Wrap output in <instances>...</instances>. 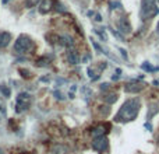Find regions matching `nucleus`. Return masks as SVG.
Returning a JSON list of instances; mask_svg holds the SVG:
<instances>
[{
    "instance_id": "nucleus-1",
    "label": "nucleus",
    "mask_w": 159,
    "mask_h": 154,
    "mask_svg": "<svg viewBox=\"0 0 159 154\" xmlns=\"http://www.w3.org/2000/svg\"><path fill=\"white\" fill-rule=\"evenodd\" d=\"M138 112H140V101L135 98L131 99H127L121 108L119 109L117 115H116L115 121L116 122H130V121H134L137 118Z\"/></svg>"
},
{
    "instance_id": "nucleus-2",
    "label": "nucleus",
    "mask_w": 159,
    "mask_h": 154,
    "mask_svg": "<svg viewBox=\"0 0 159 154\" xmlns=\"http://www.w3.org/2000/svg\"><path fill=\"white\" fill-rule=\"evenodd\" d=\"M31 48H32V41L27 35H20L14 42V51L17 53H20V55L28 53L31 51Z\"/></svg>"
},
{
    "instance_id": "nucleus-3",
    "label": "nucleus",
    "mask_w": 159,
    "mask_h": 154,
    "mask_svg": "<svg viewBox=\"0 0 159 154\" xmlns=\"http://www.w3.org/2000/svg\"><path fill=\"white\" fill-rule=\"evenodd\" d=\"M159 13V7L157 6L155 0H143V7H141V17L144 20H148L151 17L157 16Z\"/></svg>"
},
{
    "instance_id": "nucleus-4",
    "label": "nucleus",
    "mask_w": 159,
    "mask_h": 154,
    "mask_svg": "<svg viewBox=\"0 0 159 154\" xmlns=\"http://www.w3.org/2000/svg\"><path fill=\"white\" fill-rule=\"evenodd\" d=\"M31 105V95L28 93H20L16 99V111L17 112H25Z\"/></svg>"
},
{
    "instance_id": "nucleus-5",
    "label": "nucleus",
    "mask_w": 159,
    "mask_h": 154,
    "mask_svg": "<svg viewBox=\"0 0 159 154\" xmlns=\"http://www.w3.org/2000/svg\"><path fill=\"white\" fill-rule=\"evenodd\" d=\"M92 147L95 152L98 153H105L109 147V142H107L106 136H99V137H93Z\"/></svg>"
},
{
    "instance_id": "nucleus-6",
    "label": "nucleus",
    "mask_w": 159,
    "mask_h": 154,
    "mask_svg": "<svg viewBox=\"0 0 159 154\" xmlns=\"http://www.w3.org/2000/svg\"><path fill=\"white\" fill-rule=\"evenodd\" d=\"M117 28L120 31V34H130L131 32V24L126 17H121L117 21Z\"/></svg>"
},
{
    "instance_id": "nucleus-7",
    "label": "nucleus",
    "mask_w": 159,
    "mask_h": 154,
    "mask_svg": "<svg viewBox=\"0 0 159 154\" xmlns=\"http://www.w3.org/2000/svg\"><path fill=\"white\" fill-rule=\"evenodd\" d=\"M53 3H55L53 0H41V3H39V13L41 14L49 13L53 8Z\"/></svg>"
},
{
    "instance_id": "nucleus-8",
    "label": "nucleus",
    "mask_w": 159,
    "mask_h": 154,
    "mask_svg": "<svg viewBox=\"0 0 159 154\" xmlns=\"http://www.w3.org/2000/svg\"><path fill=\"white\" fill-rule=\"evenodd\" d=\"M11 41V34L10 32H0V48H6L8 46V44H10Z\"/></svg>"
},
{
    "instance_id": "nucleus-9",
    "label": "nucleus",
    "mask_w": 159,
    "mask_h": 154,
    "mask_svg": "<svg viewBox=\"0 0 159 154\" xmlns=\"http://www.w3.org/2000/svg\"><path fill=\"white\" fill-rule=\"evenodd\" d=\"M143 88H144V85H141V84H127L124 90H126L127 93H134L135 94V93H140Z\"/></svg>"
},
{
    "instance_id": "nucleus-10",
    "label": "nucleus",
    "mask_w": 159,
    "mask_h": 154,
    "mask_svg": "<svg viewBox=\"0 0 159 154\" xmlns=\"http://www.w3.org/2000/svg\"><path fill=\"white\" fill-rule=\"evenodd\" d=\"M60 39H61V44H63L66 48H73L74 46V41H73V38L70 35H61Z\"/></svg>"
},
{
    "instance_id": "nucleus-11",
    "label": "nucleus",
    "mask_w": 159,
    "mask_h": 154,
    "mask_svg": "<svg viewBox=\"0 0 159 154\" xmlns=\"http://www.w3.org/2000/svg\"><path fill=\"white\" fill-rule=\"evenodd\" d=\"M158 111H159V105L157 104V102H154V104H151V105H149V108H148V115H147V118H148V119H151L154 115H157V113H158Z\"/></svg>"
},
{
    "instance_id": "nucleus-12",
    "label": "nucleus",
    "mask_w": 159,
    "mask_h": 154,
    "mask_svg": "<svg viewBox=\"0 0 159 154\" xmlns=\"http://www.w3.org/2000/svg\"><path fill=\"white\" fill-rule=\"evenodd\" d=\"M69 62L71 65H77L80 63V56L77 52H74V51H71V52H69Z\"/></svg>"
},
{
    "instance_id": "nucleus-13",
    "label": "nucleus",
    "mask_w": 159,
    "mask_h": 154,
    "mask_svg": "<svg viewBox=\"0 0 159 154\" xmlns=\"http://www.w3.org/2000/svg\"><path fill=\"white\" fill-rule=\"evenodd\" d=\"M105 128L103 126H98L96 129H93V132H92V136L93 137H99V136H105Z\"/></svg>"
},
{
    "instance_id": "nucleus-14",
    "label": "nucleus",
    "mask_w": 159,
    "mask_h": 154,
    "mask_svg": "<svg viewBox=\"0 0 159 154\" xmlns=\"http://www.w3.org/2000/svg\"><path fill=\"white\" fill-rule=\"evenodd\" d=\"M103 99L110 105V104H113V102L117 101V95H116V94H106V95L103 97Z\"/></svg>"
},
{
    "instance_id": "nucleus-15",
    "label": "nucleus",
    "mask_w": 159,
    "mask_h": 154,
    "mask_svg": "<svg viewBox=\"0 0 159 154\" xmlns=\"http://www.w3.org/2000/svg\"><path fill=\"white\" fill-rule=\"evenodd\" d=\"M52 152H53V154H66L67 149L64 146H55Z\"/></svg>"
},
{
    "instance_id": "nucleus-16",
    "label": "nucleus",
    "mask_w": 159,
    "mask_h": 154,
    "mask_svg": "<svg viewBox=\"0 0 159 154\" xmlns=\"http://www.w3.org/2000/svg\"><path fill=\"white\" fill-rule=\"evenodd\" d=\"M0 91H2V93L3 94H4V97H10V93H11V91H10V88H7V87H4V85H0Z\"/></svg>"
},
{
    "instance_id": "nucleus-17",
    "label": "nucleus",
    "mask_w": 159,
    "mask_h": 154,
    "mask_svg": "<svg viewBox=\"0 0 159 154\" xmlns=\"http://www.w3.org/2000/svg\"><path fill=\"white\" fill-rule=\"evenodd\" d=\"M141 67H143L144 70H149V72H154V70H158V67H152L151 65H148L147 62H145V63H143V66H141Z\"/></svg>"
},
{
    "instance_id": "nucleus-18",
    "label": "nucleus",
    "mask_w": 159,
    "mask_h": 154,
    "mask_svg": "<svg viewBox=\"0 0 159 154\" xmlns=\"http://www.w3.org/2000/svg\"><path fill=\"white\" fill-rule=\"evenodd\" d=\"M92 45H93V48H95L96 51H99V52H105L103 48H102L99 44H96V41H92ZM105 53H106V52H105Z\"/></svg>"
},
{
    "instance_id": "nucleus-19",
    "label": "nucleus",
    "mask_w": 159,
    "mask_h": 154,
    "mask_svg": "<svg viewBox=\"0 0 159 154\" xmlns=\"http://www.w3.org/2000/svg\"><path fill=\"white\" fill-rule=\"evenodd\" d=\"M36 3H38V0H27V6L28 7H32V6H35Z\"/></svg>"
},
{
    "instance_id": "nucleus-20",
    "label": "nucleus",
    "mask_w": 159,
    "mask_h": 154,
    "mask_svg": "<svg viewBox=\"0 0 159 154\" xmlns=\"http://www.w3.org/2000/svg\"><path fill=\"white\" fill-rule=\"evenodd\" d=\"M53 95H56L57 99H63V97H61V94L59 93V91H53Z\"/></svg>"
},
{
    "instance_id": "nucleus-21",
    "label": "nucleus",
    "mask_w": 159,
    "mask_h": 154,
    "mask_svg": "<svg viewBox=\"0 0 159 154\" xmlns=\"http://www.w3.org/2000/svg\"><path fill=\"white\" fill-rule=\"evenodd\" d=\"M56 6H57V10H59V11H61V13H63V11H66V8H64L63 6L60 4V3H56Z\"/></svg>"
},
{
    "instance_id": "nucleus-22",
    "label": "nucleus",
    "mask_w": 159,
    "mask_h": 154,
    "mask_svg": "<svg viewBox=\"0 0 159 154\" xmlns=\"http://www.w3.org/2000/svg\"><path fill=\"white\" fill-rule=\"evenodd\" d=\"M120 52H121V55H123V58H124V59H127V53H126V51H124V49H120Z\"/></svg>"
},
{
    "instance_id": "nucleus-23",
    "label": "nucleus",
    "mask_w": 159,
    "mask_h": 154,
    "mask_svg": "<svg viewBox=\"0 0 159 154\" xmlns=\"http://www.w3.org/2000/svg\"><path fill=\"white\" fill-rule=\"evenodd\" d=\"M95 20H96V21H101V20H102L101 14H96V16H95Z\"/></svg>"
},
{
    "instance_id": "nucleus-24",
    "label": "nucleus",
    "mask_w": 159,
    "mask_h": 154,
    "mask_svg": "<svg viewBox=\"0 0 159 154\" xmlns=\"http://www.w3.org/2000/svg\"><path fill=\"white\" fill-rule=\"evenodd\" d=\"M8 2H10V0H3V4H7Z\"/></svg>"
},
{
    "instance_id": "nucleus-25",
    "label": "nucleus",
    "mask_w": 159,
    "mask_h": 154,
    "mask_svg": "<svg viewBox=\"0 0 159 154\" xmlns=\"http://www.w3.org/2000/svg\"><path fill=\"white\" fill-rule=\"evenodd\" d=\"M0 154H4V153H3V150H2V149H0Z\"/></svg>"
},
{
    "instance_id": "nucleus-26",
    "label": "nucleus",
    "mask_w": 159,
    "mask_h": 154,
    "mask_svg": "<svg viewBox=\"0 0 159 154\" xmlns=\"http://www.w3.org/2000/svg\"><path fill=\"white\" fill-rule=\"evenodd\" d=\"M158 34H159V24H158Z\"/></svg>"
},
{
    "instance_id": "nucleus-27",
    "label": "nucleus",
    "mask_w": 159,
    "mask_h": 154,
    "mask_svg": "<svg viewBox=\"0 0 159 154\" xmlns=\"http://www.w3.org/2000/svg\"><path fill=\"white\" fill-rule=\"evenodd\" d=\"M0 111H2V107H0Z\"/></svg>"
}]
</instances>
